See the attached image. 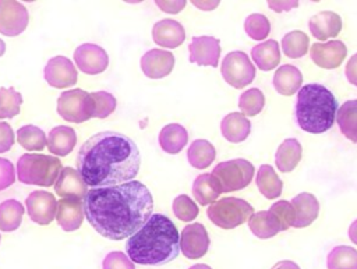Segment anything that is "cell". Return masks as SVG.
Returning <instances> with one entry per match:
<instances>
[{
  "mask_svg": "<svg viewBox=\"0 0 357 269\" xmlns=\"http://www.w3.org/2000/svg\"><path fill=\"white\" fill-rule=\"evenodd\" d=\"M265 105V96L261 89L250 88L238 98V107L244 116H257Z\"/></svg>",
  "mask_w": 357,
  "mask_h": 269,
  "instance_id": "cell-40",
  "label": "cell"
},
{
  "mask_svg": "<svg viewBox=\"0 0 357 269\" xmlns=\"http://www.w3.org/2000/svg\"><path fill=\"white\" fill-rule=\"evenodd\" d=\"M84 215L102 237L123 240L137 233L153 215V198L141 181L98 187L84 198Z\"/></svg>",
  "mask_w": 357,
  "mask_h": 269,
  "instance_id": "cell-1",
  "label": "cell"
},
{
  "mask_svg": "<svg viewBox=\"0 0 357 269\" xmlns=\"http://www.w3.org/2000/svg\"><path fill=\"white\" fill-rule=\"evenodd\" d=\"M192 4L198 8H201V10H212V8L219 6V1H216V0L215 1H195L194 0Z\"/></svg>",
  "mask_w": 357,
  "mask_h": 269,
  "instance_id": "cell-51",
  "label": "cell"
},
{
  "mask_svg": "<svg viewBox=\"0 0 357 269\" xmlns=\"http://www.w3.org/2000/svg\"><path fill=\"white\" fill-rule=\"evenodd\" d=\"M24 206L17 199H6L0 203V230L14 231L21 226Z\"/></svg>",
  "mask_w": 357,
  "mask_h": 269,
  "instance_id": "cell-34",
  "label": "cell"
},
{
  "mask_svg": "<svg viewBox=\"0 0 357 269\" xmlns=\"http://www.w3.org/2000/svg\"><path fill=\"white\" fill-rule=\"evenodd\" d=\"M301 144L296 138H287L284 139L275 153V163L279 171L289 173L294 170V167L301 160Z\"/></svg>",
  "mask_w": 357,
  "mask_h": 269,
  "instance_id": "cell-26",
  "label": "cell"
},
{
  "mask_svg": "<svg viewBox=\"0 0 357 269\" xmlns=\"http://www.w3.org/2000/svg\"><path fill=\"white\" fill-rule=\"evenodd\" d=\"M251 57L259 70H273L280 61L279 43L275 39H268L262 43H258L251 49Z\"/></svg>",
  "mask_w": 357,
  "mask_h": 269,
  "instance_id": "cell-28",
  "label": "cell"
},
{
  "mask_svg": "<svg viewBox=\"0 0 357 269\" xmlns=\"http://www.w3.org/2000/svg\"><path fill=\"white\" fill-rule=\"evenodd\" d=\"M84 203L74 198H61L57 202L56 219L64 231L78 230L84 220Z\"/></svg>",
  "mask_w": 357,
  "mask_h": 269,
  "instance_id": "cell-20",
  "label": "cell"
},
{
  "mask_svg": "<svg viewBox=\"0 0 357 269\" xmlns=\"http://www.w3.org/2000/svg\"><path fill=\"white\" fill-rule=\"evenodd\" d=\"M349 238L353 244H357V219L349 227Z\"/></svg>",
  "mask_w": 357,
  "mask_h": 269,
  "instance_id": "cell-52",
  "label": "cell"
},
{
  "mask_svg": "<svg viewBox=\"0 0 357 269\" xmlns=\"http://www.w3.org/2000/svg\"><path fill=\"white\" fill-rule=\"evenodd\" d=\"M17 142L26 151H42L47 145L43 130L31 124L17 130Z\"/></svg>",
  "mask_w": 357,
  "mask_h": 269,
  "instance_id": "cell-36",
  "label": "cell"
},
{
  "mask_svg": "<svg viewBox=\"0 0 357 269\" xmlns=\"http://www.w3.org/2000/svg\"><path fill=\"white\" fill-rule=\"evenodd\" d=\"M61 169L60 159L54 156L25 153L17 162V177L22 184L50 187L57 181Z\"/></svg>",
  "mask_w": 357,
  "mask_h": 269,
  "instance_id": "cell-5",
  "label": "cell"
},
{
  "mask_svg": "<svg viewBox=\"0 0 357 269\" xmlns=\"http://www.w3.org/2000/svg\"><path fill=\"white\" fill-rule=\"evenodd\" d=\"M244 29L251 39L262 40L271 32V22L264 14H250L244 21Z\"/></svg>",
  "mask_w": 357,
  "mask_h": 269,
  "instance_id": "cell-41",
  "label": "cell"
},
{
  "mask_svg": "<svg viewBox=\"0 0 357 269\" xmlns=\"http://www.w3.org/2000/svg\"><path fill=\"white\" fill-rule=\"evenodd\" d=\"M188 269H212V268L208 266V265H205V263H195V265L190 266Z\"/></svg>",
  "mask_w": 357,
  "mask_h": 269,
  "instance_id": "cell-53",
  "label": "cell"
},
{
  "mask_svg": "<svg viewBox=\"0 0 357 269\" xmlns=\"http://www.w3.org/2000/svg\"><path fill=\"white\" fill-rule=\"evenodd\" d=\"M14 139L15 135L11 125L6 121H0V153L10 151L14 145Z\"/></svg>",
  "mask_w": 357,
  "mask_h": 269,
  "instance_id": "cell-46",
  "label": "cell"
},
{
  "mask_svg": "<svg viewBox=\"0 0 357 269\" xmlns=\"http://www.w3.org/2000/svg\"><path fill=\"white\" fill-rule=\"evenodd\" d=\"M6 53V43L0 39V57Z\"/></svg>",
  "mask_w": 357,
  "mask_h": 269,
  "instance_id": "cell-54",
  "label": "cell"
},
{
  "mask_svg": "<svg viewBox=\"0 0 357 269\" xmlns=\"http://www.w3.org/2000/svg\"><path fill=\"white\" fill-rule=\"evenodd\" d=\"M340 132L350 141L357 142V99L344 102L336 114Z\"/></svg>",
  "mask_w": 357,
  "mask_h": 269,
  "instance_id": "cell-31",
  "label": "cell"
},
{
  "mask_svg": "<svg viewBox=\"0 0 357 269\" xmlns=\"http://www.w3.org/2000/svg\"><path fill=\"white\" fill-rule=\"evenodd\" d=\"M269 212L276 217V220L280 226V231H284L289 227H293V224H294V209H293V206L289 201L280 199V201L272 203V206L269 208Z\"/></svg>",
  "mask_w": 357,
  "mask_h": 269,
  "instance_id": "cell-43",
  "label": "cell"
},
{
  "mask_svg": "<svg viewBox=\"0 0 357 269\" xmlns=\"http://www.w3.org/2000/svg\"><path fill=\"white\" fill-rule=\"evenodd\" d=\"M215 146L206 139H195L187 151V159L195 169H206L215 160Z\"/></svg>",
  "mask_w": 357,
  "mask_h": 269,
  "instance_id": "cell-33",
  "label": "cell"
},
{
  "mask_svg": "<svg viewBox=\"0 0 357 269\" xmlns=\"http://www.w3.org/2000/svg\"><path fill=\"white\" fill-rule=\"evenodd\" d=\"M26 210L32 222L38 224H49L57 212V201L47 191H32L25 199Z\"/></svg>",
  "mask_w": 357,
  "mask_h": 269,
  "instance_id": "cell-14",
  "label": "cell"
},
{
  "mask_svg": "<svg viewBox=\"0 0 357 269\" xmlns=\"http://www.w3.org/2000/svg\"><path fill=\"white\" fill-rule=\"evenodd\" d=\"M209 236L204 224L191 223L184 226L180 236V251L188 259L202 258L209 248Z\"/></svg>",
  "mask_w": 357,
  "mask_h": 269,
  "instance_id": "cell-11",
  "label": "cell"
},
{
  "mask_svg": "<svg viewBox=\"0 0 357 269\" xmlns=\"http://www.w3.org/2000/svg\"><path fill=\"white\" fill-rule=\"evenodd\" d=\"M248 227L258 238H271L280 231V226L276 217L269 210H259L254 213L248 220Z\"/></svg>",
  "mask_w": 357,
  "mask_h": 269,
  "instance_id": "cell-32",
  "label": "cell"
},
{
  "mask_svg": "<svg viewBox=\"0 0 357 269\" xmlns=\"http://www.w3.org/2000/svg\"><path fill=\"white\" fill-rule=\"evenodd\" d=\"M174 56L169 50L151 49L141 57L142 72L152 79H159L172 72Z\"/></svg>",
  "mask_w": 357,
  "mask_h": 269,
  "instance_id": "cell-17",
  "label": "cell"
},
{
  "mask_svg": "<svg viewBox=\"0 0 357 269\" xmlns=\"http://www.w3.org/2000/svg\"><path fill=\"white\" fill-rule=\"evenodd\" d=\"M188 142L187 130L177 123L165 125L159 132V145L166 153H178Z\"/></svg>",
  "mask_w": 357,
  "mask_h": 269,
  "instance_id": "cell-27",
  "label": "cell"
},
{
  "mask_svg": "<svg viewBox=\"0 0 357 269\" xmlns=\"http://www.w3.org/2000/svg\"><path fill=\"white\" fill-rule=\"evenodd\" d=\"M220 131H222V135L229 142H233V144L243 142L250 135L251 123L243 113L233 112L223 117L220 123Z\"/></svg>",
  "mask_w": 357,
  "mask_h": 269,
  "instance_id": "cell-23",
  "label": "cell"
},
{
  "mask_svg": "<svg viewBox=\"0 0 357 269\" xmlns=\"http://www.w3.org/2000/svg\"><path fill=\"white\" fill-rule=\"evenodd\" d=\"M255 183L259 192L268 199H275L282 194L283 183L271 164L259 166V169L257 170Z\"/></svg>",
  "mask_w": 357,
  "mask_h": 269,
  "instance_id": "cell-30",
  "label": "cell"
},
{
  "mask_svg": "<svg viewBox=\"0 0 357 269\" xmlns=\"http://www.w3.org/2000/svg\"><path fill=\"white\" fill-rule=\"evenodd\" d=\"M116 98L106 91L92 92L89 93V112L91 117L106 118L110 116L116 109Z\"/></svg>",
  "mask_w": 357,
  "mask_h": 269,
  "instance_id": "cell-37",
  "label": "cell"
},
{
  "mask_svg": "<svg viewBox=\"0 0 357 269\" xmlns=\"http://www.w3.org/2000/svg\"><path fill=\"white\" fill-rule=\"evenodd\" d=\"M303 82L301 71L296 66L283 64L273 74V86L283 96H291L300 91Z\"/></svg>",
  "mask_w": 357,
  "mask_h": 269,
  "instance_id": "cell-24",
  "label": "cell"
},
{
  "mask_svg": "<svg viewBox=\"0 0 357 269\" xmlns=\"http://www.w3.org/2000/svg\"><path fill=\"white\" fill-rule=\"evenodd\" d=\"M103 269H135L134 262L121 251L109 252L102 263Z\"/></svg>",
  "mask_w": 357,
  "mask_h": 269,
  "instance_id": "cell-44",
  "label": "cell"
},
{
  "mask_svg": "<svg viewBox=\"0 0 357 269\" xmlns=\"http://www.w3.org/2000/svg\"><path fill=\"white\" fill-rule=\"evenodd\" d=\"M22 96L13 86L0 88V118H13L20 113Z\"/></svg>",
  "mask_w": 357,
  "mask_h": 269,
  "instance_id": "cell-39",
  "label": "cell"
},
{
  "mask_svg": "<svg viewBox=\"0 0 357 269\" xmlns=\"http://www.w3.org/2000/svg\"><path fill=\"white\" fill-rule=\"evenodd\" d=\"M308 26L314 38L326 40L339 35L342 29V18L333 11H321L310 18Z\"/></svg>",
  "mask_w": 357,
  "mask_h": 269,
  "instance_id": "cell-22",
  "label": "cell"
},
{
  "mask_svg": "<svg viewBox=\"0 0 357 269\" xmlns=\"http://www.w3.org/2000/svg\"><path fill=\"white\" fill-rule=\"evenodd\" d=\"M328 269H357V249L349 245H336L326 256Z\"/></svg>",
  "mask_w": 357,
  "mask_h": 269,
  "instance_id": "cell-35",
  "label": "cell"
},
{
  "mask_svg": "<svg viewBox=\"0 0 357 269\" xmlns=\"http://www.w3.org/2000/svg\"><path fill=\"white\" fill-rule=\"evenodd\" d=\"M77 144V134L73 127L57 125L50 130L47 137V149L57 155L66 156L68 155Z\"/></svg>",
  "mask_w": 357,
  "mask_h": 269,
  "instance_id": "cell-25",
  "label": "cell"
},
{
  "mask_svg": "<svg viewBox=\"0 0 357 269\" xmlns=\"http://www.w3.org/2000/svg\"><path fill=\"white\" fill-rule=\"evenodd\" d=\"M141 166L137 144L117 131H102L86 139L77 153V170L86 185L110 187L132 181Z\"/></svg>",
  "mask_w": 357,
  "mask_h": 269,
  "instance_id": "cell-2",
  "label": "cell"
},
{
  "mask_svg": "<svg viewBox=\"0 0 357 269\" xmlns=\"http://www.w3.org/2000/svg\"><path fill=\"white\" fill-rule=\"evenodd\" d=\"M46 82L53 88H67L77 82L78 72L73 61L64 56L52 57L43 70Z\"/></svg>",
  "mask_w": 357,
  "mask_h": 269,
  "instance_id": "cell-13",
  "label": "cell"
},
{
  "mask_svg": "<svg viewBox=\"0 0 357 269\" xmlns=\"http://www.w3.org/2000/svg\"><path fill=\"white\" fill-rule=\"evenodd\" d=\"M128 258L139 265L159 266L172 262L180 252V236L176 224L162 213L151 219L126 243Z\"/></svg>",
  "mask_w": 357,
  "mask_h": 269,
  "instance_id": "cell-3",
  "label": "cell"
},
{
  "mask_svg": "<svg viewBox=\"0 0 357 269\" xmlns=\"http://www.w3.org/2000/svg\"><path fill=\"white\" fill-rule=\"evenodd\" d=\"M254 166L245 159H231L218 163L212 176L218 181L222 192H231L245 188L254 177Z\"/></svg>",
  "mask_w": 357,
  "mask_h": 269,
  "instance_id": "cell-7",
  "label": "cell"
},
{
  "mask_svg": "<svg viewBox=\"0 0 357 269\" xmlns=\"http://www.w3.org/2000/svg\"><path fill=\"white\" fill-rule=\"evenodd\" d=\"M312 61L326 70L339 67L347 54V47L342 40H329L322 43H314L310 50Z\"/></svg>",
  "mask_w": 357,
  "mask_h": 269,
  "instance_id": "cell-15",
  "label": "cell"
},
{
  "mask_svg": "<svg viewBox=\"0 0 357 269\" xmlns=\"http://www.w3.org/2000/svg\"><path fill=\"white\" fill-rule=\"evenodd\" d=\"M222 190L211 173L199 174L192 183V195L199 205L213 203Z\"/></svg>",
  "mask_w": 357,
  "mask_h": 269,
  "instance_id": "cell-29",
  "label": "cell"
},
{
  "mask_svg": "<svg viewBox=\"0 0 357 269\" xmlns=\"http://www.w3.org/2000/svg\"><path fill=\"white\" fill-rule=\"evenodd\" d=\"M57 113L71 123H84L89 120V93L79 88L61 92L57 99Z\"/></svg>",
  "mask_w": 357,
  "mask_h": 269,
  "instance_id": "cell-9",
  "label": "cell"
},
{
  "mask_svg": "<svg viewBox=\"0 0 357 269\" xmlns=\"http://www.w3.org/2000/svg\"><path fill=\"white\" fill-rule=\"evenodd\" d=\"M74 61L82 72L95 75L107 68L109 56L103 47L95 43H82L74 52Z\"/></svg>",
  "mask_w": 357,
  "mask_h": 269,
  "instance_id": "cell-12",
  "label": "cell"
},
{
  "mask_svg": "<svg viewBox=\"0 0 357 269\" xmlns=\"http://www.w3.org/2000/svg\"><path fill=\"white\" fill-rule=\"evenodd\" d=\"M308 36L301 31H291L282 39V50L290 59H298L308 52Z\"/></svg>",
  "mask_w": 357,
  "mask_h": 269,
  "instance_id": "cell-38",
  "label": "cell"
},
{
  "mask_svg": "<svg viewBox=\"0 0 357 269\" xmlns=\"http://www.w3.org/2000/svg\"><path fill=\"white\" fill-rule=\"evenodd\" d=\"M172 209H173L174 216L183 222H191L198 216V206L185 194L178 195L173 199Z\"/></svg>",
  "mask_w": 357,
  "mask_h": 269,
  "instance_id": "cell-42",
  "label": "cell"
},
{
  "mask_svg": "<svg viewBox=\"0 0 357 269\" xmlns=\"http://www.w3.org/2000/svg\"><path fill=\"white\" fill-rule=\"evenodd\" d=\"M190 61L198 66L218 67L220 57V42L213 36H194L190 46Z\"/></svg>",
  "mask_w": 357,
  "mask_h": 269,
  "instance_id": "cell-16",
  "label": "cell"
},
{
  "mask_svg": "<svg viewBox=\"0 0 357 269\" xmlns=\"http://www.w3.org/2000/svg\"><path fill=\"white\" fill-rule=\"evenodd\" d=\"M153 42L162 47L174 49L178 47L185 39L184 26L172 18L158 21L152 28Z\"/></svg>",
  "mask_w": 357,
  "mask_h": 269,
  "instance_id": "cell-19",
  "label": "cell"
},
{
  "mask_svg": "<svg viewBox=\"0 0 357 269\" xmlns=\"http://www.w3.org/2000/svg\"><path fill=\"white\" fill-rule=\"evenodd\" d=\"M268 6L273 11L280 13V11H289L291 8H296L298 6V1H296V0H293V1H273V0H269Z\"/></svg>",
  "mask_w": 357,
  "mask_h": 269,
  "instance_id": "cell-49",
  "label": "cell"
},
{
  "mask_svg": "<svg viewBox=\"0 0 357 269\" xmlns=\"http://www.w3.org/2000/svg\"><path fill=\"white\" fill-rule=\"evenodd\" d=\"M291 206L294 209V224L293 227L301 229L310 226L318 216L319 202L315 195L310 192H300L291 199Z\"/></svg>",
  "mask_w": 357,
  "mask_h": 269,
  "instance_id": "cell-21",
  "label": "cell"
},
{
  "mask_svg": "<svg viewBox=\"0 0 357 269\" xmlns=\"http://www.w3.org/2000/svg\"><path fill=\"white\" fill-rule=\"evenodd\" d=\"M155 3L160 10L166 11V13H170V14H176V13H178L180 10H183L185 7L184 0H180V1H160V0H156Z\"/></svg>",
  "mask_w": 357,
  "mask_h": 269,
  "instance_id": "cell-48",
  "label": "cell"
},
{
  "mask_svg": "<svg viewBox=\"0 0 357 269\" xmlns=\"http://www.w3.org/2000/svg\"><path fill=\"white\" fill-rule=\"evenodd\" d=\"M271 269H300V266L293 261H279Z\"/></svg>",
  "mask_w": 357,
  "mask_h": 269,
  "instance_id": "cell-50",
  "label": "cell"
},
{
  "mask_svg": "<svg viewBox=\"0 0 357 269\" xmlns=\"http://www.w3.org/2000/svg\"><path fill=\"white\" fill-rule=\"evenodd\" d=\"M344 74H346V78L347 81L357 86V53H354L349 61L346 63V68H344Z\"/></svg>",
  "mask_w": 357,
  "mask_h": 269,
  "instance_id": "cell-47",
  "label": "cell"
},
{
  "mask_svg": "<svg viewBox=\"0 0 357 269\" xmlns=\"http://www.w3.org/2000/svg\"><path fill=\"white\" fill-rule=\"evenodd\" d=\"M337 114L335 95L321 84H307L297 92L296 120L301 130L311 134L328 131Z\"/></svg>",
  "mask_w": 357,
  "mask_h": 269,
  "instance_id": "cell-4",
  "label": "cell"
},
{
  "mask_svg": "<svg viewBox=\"0 0 357 269\" xmlns=\"http://www.w3.org/2000/svg\"><path fill=\"white\" fill-rule=\"evenodd\" d=\"M54 191L63 198H74L81 201L86 197L89 190L78 170L73 167H63L57 181L54 183Z\"/></svg>",
  "mask_w": 357,
  "mask_h": 269,
  "instance_id": "cell-18",
  "label": "cell"
},
{
  "mask_svg": "<svg viewBox=\"0 0 357 269\" xmlns=\"http://www.w3.org/2000/svg\"><path fill=\"white\" fill-rule=\"evenodd\" d=\"M15 181V170L8 159L0 157V191L8 188Z\"/></svg>",
  "mask_w": 357,
  "mask_h": 269,
  "instance_id": "cell-45",
  "label": "cell"
},
{
  "mask_svg": "<svg viewBox=\"0 0 357 269\" xmlns=\"http://www.w3.org/2000/svg\"><path fill=\"white\" fill-rule=\"evenodd\" d=\"M28 21L29 14L25 6L18 1L0 0V33L17 36L25 31Z\"/></svg>",
  "mask_w": 357,
  "mask_h": 269,
  "instance_id": "cell-10",
  "label": "cell"
},
{
  "mask_svg": "<svg viewBox=\"0 0 357 269\" xmlns=\"http://www.w3.org/2000/svg\"><path fill=\"white\" fill-rule=\"evenodd\" d=\"M220 72L223 79L237 89L251 84L255 78V67L248 56L241 50H234L225 56Z\"/></svg>",
  "mask_w": 357,
  "mask_h": 269,
  "instance_id": "cell-8",
  "label": "cell"
},
{
  "mask_svg": "<svg viewBox=\"0 0 357 269\" xmlns=\"http://www.w3.org/2000/svg\"><path fill=\"white\" fill-rule=\"evenodd\" d=\"M206 215L215 226L229 230L250 220L254 215V208L241 198L225 197L211 203Z\"/></svg>",
  "mask_w": 357,
  "mask_h": 269,
  "instance_id": "cell-6",
  "label": "cell"
}]
</instances>
